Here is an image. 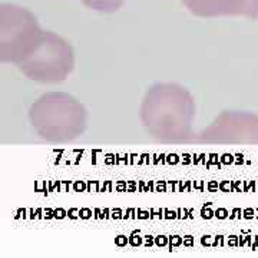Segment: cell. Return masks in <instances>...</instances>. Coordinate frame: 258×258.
Masks as SVG:
<instances>
[{"mask_svg": "<svg viewBox=\"0 0 258 258\" xmlns=\"http://www.w3.org/2000/svg\"><path fill=\"white\" fill-rule=\"evenodd\" d=\"M42 29L29 10L16 5L0 6V62L18 63L35 46Z\"/></svg>", "mask_w": 258, "mask_h": 258, "instance_id": "obj_4", "label": "cell"}, {"mask_svg": "<svg viewBox=\"0 0 258 258\" xmlns=\"http://www.w3.org/2000/svg\"><path fill=\"white\" fill-rule=\"evenodd\" d=\"M82 2L86 8L98 12H105V13L116 12L125 3V0H82Z\"/></svg>", "mask_w": 258, "mask_h": 258, "instance_id": "obj_7", "label": "cell"}, {"mask_svg": "<svg viewBox=\"0 0 258 258\" xmlns=\"http://www.w3.org/2000/svg\"><path fill=\"white\" fill-rule=\"evenodd\" d=\"M192 141L218 145H258V115L224 112Z\"/></svg>", "mask_w": 258, "mask_h": 258, "instance_id": "obj_5", "label": "cell"}, {"mask_svg": "<svg viewBox=\"0 0 258 258\" xmlns=\"http://www.w3.org/2000/svg\"><path fill=\"white\" fill-rule=\"evenodd\" d=\"M195 102L189 91L178 83H155L141 103V122L159 142L188 141L192 131Z\"/></svg>", "mask_w": 258, "mask_h": 258, "instance_id": "obj_1", "label": "cell"}, {"mask_svg": "<svg viewBox=\"0 0 258 258\" xmlns=\"http://www.w3.org/2000/svg\"><path fill=\"white\" fill-rule=\"evenodd\" d=\"M182 3L200 18L245 16L258 19V0H182Z\"/></svg>", "mask_w": 258, "mask_h": 258, "instance_id": "obj_6", "label": "cell"}, {"mask_svg": "<svg viewBox=\"0 0 258 258\" xmlns=\"http://www.w3.org/2000/svg\"><path fill=\"white\" fill-rule=\"evenodd\" d=\"M29 119L47 142L63 144L79 138L88 126V112L75 96L64 92L42 95L30 106Z\"/></svg>", "mask_w": 258, "mask_h": 258, "instance_id": "obj_2", "label": "cell"}, {"mask_svg": "<svg viewBox=\"0 0 258 258\" xmlns=\"http://www.w3.org/2000/svg\"><path fill=\"white\" fill-rule=\"evenodd\" d=\"M16 66L30 81L63 82L75 68L74 49L62 36L53 32H42L35 46Z\"/></svg>", "mask_w": 258, "mask_h": 258, "instance_id": "obj_3", "label": "cell"}]
</instances>
